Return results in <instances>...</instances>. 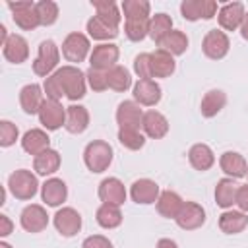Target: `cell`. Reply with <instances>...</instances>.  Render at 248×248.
Returning a JSON list of instances; mask_svg holds the SVG:
<instances>
[{
    "label": "cell",
    "instance_id": "6da1fadb",
    "mask_svg": "<svg viewBox=\"0 0 248 248\" xmlns=\"http://www.w3.org/2000/svg\"><path fill=\"white\" fill-rule=\"evenodd\" d=\"M64 87V93L70 101H79L85 97V89H87V78L85 74L74 66V64H68V66H62L54 72Z\"/></svg>",
    "mask_w": 248,
    "mask_h": 248
},
{
    "label": "cell",
    "instance_id": "7a4b0ae2",
    "mask_svg": "<svg viewBox=\"0 0 248 248\" xmlns=\"http://www.w3.org/2000/svg\"><path fill=\"white\" fill-rule=\"evenodd\" d=\"M112 147L105 140H93L83 149V163L91 172H105L112 163Z\"/></svg>",
    "mask_w": 248,
    "mask_h": 248
},
{
    "label": "cell",
    "instance_id": "3957f363",
    "mask_svg": "<svg viewBox=\"0 0 248 248\" xmlns=\"http://www.w3.org/2000/svg\"><path fill=\"white\" fill-rule=\"evenodd\" d=\"M8 190L12 192V196L16 200H31L37 190H39V182H37V176L27 170V169H17L14 170L10 176H8Z\"/></svg>",
    "mask_w": 248,
    "mask_h": 248
},
{
    "label": "cell",
    "instance_id": "277c9868",
    "mask_svg": "<svg viewBox=\"0 0 248 248\" xmlns=\"http://www.w3.org/2000/svg\"><path fill=\"white\" fill-rule=\"evenodd\" d=\"M58 62H60V50L54 41L46 39L39 45V54L33 60V72L41 78H48L52 76V70H56Z\"/></svg>",
    "mask_w": 248,
    "mask_h": 248
},
{
    "label": "cell",
    "instance_id": "5b68a950",
    "mask_svg": "<svg viewBox=\"0 0 248 248\" xmlns=\"http://www.w3.org/2000/svg\"><path fill=\"white\" fill-rule=\"evenodd\" d=\"M8 8L12 12V17L16 25L23 31H33L41 25L39 14H37V4L31 0H21V2H8Z\"/></svg>",
    "mask_w": 248,
    "mask_h": 248
},
{
    "label": "cell",
    "instance_id": "8992f818",
    "mask_svg": "<svg viewBox=\"0 0 248 248\" xmlns=\"http://www.w3.org/2000/svg\"><path fill=\"white\" fill-rule=\"evenodd\" d=\"M89 48H91V45H89L87 35H83L79 31H74V33L66 35V39L62 41V54L72 64L83 62L87 58V54H91Z\"/></svg>",
    "mask_w": 248,
    "mask_h": 248
},
{
    "label": "cell",
    "instance_id": "52a82bcc",
    "mask_svg": "<svg viewBox=\"0 0 248 248\" xmlns=\"http://www.w3.org/2000/svg\"><path fill=\"white\" fill-rule=\"evenodd\" d=\"M231 48V41H229V35L221 29H209L202 41V50L207 58L211 60H221L227 56Z\"/></svg>",
    "mask_w": 248,
    "mask_h": 248
},
{
    "label": "cell",
    "instance_id": "ba28073f",
    "mask_svg": "<svg viewBox=\"0 0 248 248\" xmlns=\"http://www.w3.org/2000/svg\"><path fill=\"white\" fill-rule=\"evenodd\" d=\"M118 56H120V50L114 43H101V45L93 46V50L89 54V66L93 70L108 72L110 68L116 66Z\"/></svg>",
    "mask_w": 248,
    "mask_h": 248
},
{
    "label": "cell",
    "instance_id": "9c48e42d",
    "mask_svg": "<svg viewBox=\"0 0 248 248\" xmlns=\"http://www.w3.org/2000/svg\"><path fill=\"white\" fill-rule=\"evenodd\" d=\"M217 2L215 0H184L180 4V14L188 21L198 19H211L217 16Z\"/></svg>",
    "mask_w": 248,
    "mask_h": 248
},
{
    "label": "cell",
    "instance_id": "30bf717a",
    "mask_svg": "<svg viewBox=\"0 0 248 248\" xmlns=\"http://www.w3.org/2000/svg\"><path fill=\"white\" fill-rule=\"evenodd\" d=\"M39 122L46 130H58L60 126L66 124V108L60 105V101L45 99L41 108H39Z\"/></svg>",
    "mask_w": 248,
    "mask_h": 248
},
{
    "label": "cell",
    "instance_id": "8fae6325",
    "mask_svg": "<svg viewBox=\"0 0 248 248\" xmlns=\"http://www.w3.org/2000/svg\"><path fill=\"white\" fill-rule=\"evenodd\" d=\"M143 110L136 101H122L116 108V124L120 130H140Z\"/></svg>",
    "mask_w": 248,
    "mask_h": 248
},
{
    "label": "cell",
    "instance_id": "7c38bea8",
    "mask_svg": "<svg viewBox=\"0 0 248 248\" xmlns=\"http://www.w3.org/2000/svg\"><path fill=\"white\" fill-rule=\"evenodd\" d=\"M161 196V190H159V184L151 178H140V180H134L132 186H130V198L132 202L140 203V205H149V203H157Z\"/></svg>",
    "mask_w": 248,
    "mask_h": 248
},
{
    "label": "cell",
    "instance_id": "4fadbf2b",
    "mask_svg": "<svg viewBox=\"0 0 248 248\" xmlns=\"http://www.w3.org/2000/svg\"><path fill=\"white\" fill-rule=\"evenodd\" d=\"M19 225L27 232H41V231H45L46 225H48L46 209L43 205H39V203H31V205L23 207V211L19 215Z\"/></svg>",
    "mask_w": 248,
    "mask_h": 248
},
{
    "label": "cell",
    "instance_id": "5bb4252c",
    "mask_svg": "<svg viewBox=\"0 0 248 248\" xmlns=\"http://www.w3.org/2000/svg\"><path fill=\"white\" fill-rule=\"evenodd\" d=\"M174 221L184 231H196L205 223V209L198 202H184V205Z\"/></svg>",
    "mask_w": 248,
    "mask_h": 248
},
{
    "label": "cell",
    "instance_id": "9a60e30c",
    "mask_svg": "<svg viewBox=\"0 0 248 248\" xmlns=\"http://www.w3.org/2000/svg\"><path fill=\"white\" fill-rule=\"evenodd\" d=\"M54 227L56 231L70 238V236H76L79 231H81V215L74 209V207H62L54 213Z\"/></svg>",
    "mask_w": 248,
    "mask_h": 248
},
{
    "label": "cell",
    "instance_id": "2e32d148",
    "mask_svg": "<svg viewBox=\"0 0 248 248\" xmlns=\"http://www.w3.org/2000/svg\"><path fill=\"white\" fill-rule=\"evenodd\" d=\"M244 4L242 2H227L219 8L217 12V21L221 25V29L225 31H236L240 29L242 25V19H244Z\"/></svg>",
    "mask_w": 248,
    "mask_h": 248
},
{
    "label": "cell",
    "instance_id": "e0dca14e",
    "mask_svg": "<svg viewBox=\"0 0 248 248\" xmlns=\"http://www.w3.org/2000/svg\"><path fill=\"white\" fill-rule=\"evenodd\" d=\"M99 200L103 203H110V205H122L126 202V188L122 184L120 178L116 176H108L105 180H101L99 184Z\"/></svg>",
    "mask_w": 248,
    "mask_h": 248
},
{
    "label": "cell",
    "instance_id": "ac0fdd59",
    "mask_svg": "<svg viewBox=\"0 0 248 248\" xmlns=\"http://www.w3.org/2000/svg\"><path fill=\"white\" fill-rule=\"evenodd\" d=\"M134 101L143 107H155L161 101V85L155 79H138L134 83Z\"/></svg>",
    "mask_w": 248,
    "mask_h": 248
},
{
    "label": "cell",
    "instance_id": "d6986e66",
    "mask_svg": "<svg viewBox=\"0 0 248 248\" xmlns=\"http://www.w3.org/2000/svg\"><path fill=\"white\" fill-rule=\"evenodd\" d=\"M141 130L147 138L151 140H161L169 134V120L165 114H161L159 110H147L143 112V120H141Z\"/></svg>",
    "mask_w": 248,
    "mask_h": 248
},
{
    "label": "cell",
    "instance_id": "ffe728a7",
    "mask_svg": "<svg viewBox=\"0 0 248 248\" xmlns=\"http://www.w3.org/2000/svg\"><path fill=\"white\" fill-rule=\"evenodd\" d=\"M41 198L46 205L50 207H58L66 202L68 198V186L62 178H46L45 184L41 186Z\"/></svg>",
    "mask_w": 248,
    "mask_h": 248
},
{
    "label": "cell",
    "instance_id": "44dd1931",
    "mask_svg": "<svg viewBox=\"0 0 248 248\" xmlns=\"http://www.w3.org/2000/svg\"><path fill=\"white\" fill-rule=\"evenodd\" d=\"M2 54L12 64H23L29 58V45L21 35L12 33L6 41V45L2 46Z\"/></svg>",
    "mask_w": 248,
    "mask_h": 248
},
{
    "label": "cell",
    "instance_id": "7402d4cb",
    "mask_svg": "<svg viewBox=\"0 0 248 248\" xmlns=\"http://www.w3.org/2000/svg\"><path fill=\"white\" fill-rule=\"evenodd\" d=\"M43 95H45V91H43V87L39 83L23 85L21 91H19V105H21L23 112L25 114H39V108H41V105L45 101Z\"/></svg>",
    "mask_w": 248,
    "mask_h": 248
},
{
    "label": "cell",
    "instance_id": "603a6c76",
    "mask_svg": "<svg viewBox=\"0 0 248 248\" xmlns=\"http://www.w3.org/2000/svg\"><path fill=\"white\" fill-rule=\"evenodd\" d=\"M219 167L221 170L229 176V178H242L246 176L248 172V163L246 159L236 153V151H225L221 157H219Z\"/></svg>",
    "mask_w": 248,
    "mask_h": 248
},
{
    "label": "cell",
    "instance_id": "cb8c5ba5",
    "mask_svg": "<svg viewBox=\"0 0 248 248\" xmlns=\"http://www.w3.org/2000/svg\"><path fill=\"white\" fill-rule=\"evenodd\" d=\"M21 147H23V151L29 153V155H39V153H43V151H46V149L50 147V138H48V134H46L45 130H41V128H31V130H27V132L23 134V138H21Z\"/></svg>",
    "mask_w": 248,
    "mask_h": 248
},
{
    "label": "cell",
    "instance_id": "d4e9b609",
    "mask_svg": "<svg viewBox=\"0 0 248 248\" xmlns=\"http://www.w3.org/2000/svg\"><path fill=\"white\" fill-rule=\"evenodd\" d=\"M176 70L174 56L163 48L151 52V78H169Z\"/></svg>",
    "mask_w": 248,
    "mask_h": 248
},
{
    "label": "cell",
    "instance_id": "484cf974",
    "mask_svg": "<svg viewBox=\"0 0 248 248\" xmlns=\"http://www.w3.org/2000/svg\"><path fill=\"white\" fill-rule=\"evenodd\" d=\"M188 161L196 170L203 172L215 165V153L207 143H194L188 151Z\"/></svg>",
    "mask_w": 248,
    "mask_h": 248
},
{
    "label": "cell",
    "instance_id": "4316f807",
    "mask_svg": "<svg viewBox=\"0 0 248 248\" xmlns=\"http://www.w3.org/2000/svg\"><path fill=\"white\" fill-rule=\"evenodd\" d=\"M248 227V215L244 211L227 209L219 215V229L225 234H238Z\"/></svg>",
    "mask_w": 248,
    "mask_h": 248
},
{
    "label": "cell",
    "instance_id": "83f0119b",
    "mask_svg": "<svg viewBox=\"0 0 248 248\" xmlns=\"http://www.w3.org/2000/svg\"><path fill=\"white\" fill-rule=\"evenodd\" d=\"M89 126V112L81 105H70L66 108V132L70 134H83Z\"/></svg>",
    "mask_w": 248,
    "mask_h": 248
},
{
    "label": "cell",
    "instance_id": "f1b7e54d",
    "mask_svg": "<svg viewBox=\"0 0 248 248\" xmlns=\"http://www.w3.org/2000/svg\"><path fill=\"white\" fill-rule=\"evenodd\" d=\"M182 205H184V200L172 190H163L157 200V211L165 219H176Z\"/></svg>",
    "mask_w": 248,
    "mask_h": 248
},
{
    "label": "cell",
    "instance_id": "f546056e",
    "mask_svg": "<svg viewBox=\"0 0 248 248\" xmlns=\"http://www.w3.org/2000/svg\"><path fill=\"white\" fill-rule=\"evenodd\" d=\"M225 105H227L225 91H221V89H209L203 95V99H202L200 112H202L203 118H213V116H217L225 108Z\"/></svg>",
    "mask_w": 248,
    "mask_h": 248
},
{
    "label": "cell",
    "instance_id": "4dcf8cb0",
    "mask_svg": "<svg viewBox=\"0 0 248 248\" xmlns=\"http://www.w3.org/2000/svg\"><path fill=\"white\" fill-rule=\"evenodd\" d=\"M236 192H238V184L234 182V178H221L217 180L215 186V202L219 207L223 209H231L236 203Z\"/></svg>",
    "mask_w": 248,
    "mask_h": 248
},
{
    "label": "cell",
    "instance_id": "1f68e13d",
    "mask_svg": "<svg viewBox=\"0 0 248 248\" xmlns=\"http://www.w3.org/2000/svg\"><path fill=\"white\" fill-rule=\"evenodd\" d=\"M58 169H60V153L56 149L48 147L46 151L35 155V159H33V170L41 176L54 174Z\"/></svg>",
    "mask_w": 248,
    "mask_h": 248
},
{
    "label": "cell",
    "instance_id": "d6a6232c",
    "mask_svg": "<svg viewBox=\"0 0 248 248\" xmlns=\"http://www.w3.org/2000/svg\"><path fill=\"white\" fill-rule=\"evenodd\" d=\"M91 4H93V8L97 10V17H101L105 23H108V25H112V27H120V19H122V16H120V10H118V6L112 2V0H91Z\"/></svg>",
    "mask_w": 248,
    "mask_h": 248
},
{
    "label": "cell",
    "instance_id": "836d02e7",
    "mask_svg": "<svg viewBox=\"0 0 248 248\" xmlns=\"http://www.w3.org/2000/svg\"><path fill=\"white\" fill-rule=\"evenodd\" d=\"M172 31V19L167 14H155L149 17V37L155 45H161L163 39Z\"/></svg>",
    "mask_w": 248,
    "mask_h": 248
},
{
    "label": "cell",
    "instance_id": "e575fe53",
    "mask_svg": "<svg viewBox=\"0 0 248 248\" xmlns=\"http://www.w3.org/2000/svg\"><path fill=\"white\" fill-rule=\"evenodd\" d=\"M97 223L103 229H116L122 223V211L120 205H110V203H101L97 213H95Z\"/></svg>",
    "mask_w": 248,
    "mask_h": 248
},
{
    "label": "cell",
    "instance_id": "d590c367",
    "mask_svg": "<svg viewBox=\"0 0 248 248\" xmlns=\"http://www.w3.org/2000/svg\"><path fill=\"white\" fill-rule=\"evenodd\" d=\"M87 33L91 39L95 41H110V39H116L118 37V29L105 23L101 17L93 16L87 19Z\"/></svg>",
    "mask_w": 248,
    "mask_h": 248
},
{
    "label": "cell",
    "instance_id": "8d00e7d4",
    "mask_svg": "<svg viewBox=\"0 0 248 248\" xmlns=\"http://www.w3.org/2000/svg\"><path fill=\"white\" fill-rule=\"evenodd\" d=\"M159 46H161L163 50L170 52L172 56H180V54H184L186 48H188V37H186V33H182V31H178V29H172V31L163 39V43H161Z\"/></svg>",
    "mask_w": 248,
    "mask_h": 248
},
{
    "label": "cell",
    "instance_id": "74e56055",
    "mask_svg": "<svg viewBox=\"0 0 248 248\" xmlns=\"http://www.w3.org/2000/svg\"><path fill=\"white\" fill-rule=\"evenodd\" d=\"M107 83H108V87H110L112 91L122 93V91H126V89L132 87L130 72H128L124 66H118V64H116L114 68H110V70L107 72Z\"/></svg>",
    "mask_w": 248,
    "mask_h": 248
},
{
    "label": "cell",
    "instance_id": "f35d334b",
    "mask_svg": "<svg viewBox=\"0 0 248 248\" xmlns=\"http://www.w3.org/2000/svg\"><path fill=\"white\" fill-rule=\"evenodd\" d=\"M122 14L126 19H147L149 17V10L151 4L147 0H124L122 2Z\"/></svg>",
    "mask_w": 248,
    "mask_h": 248
},
{
    "label": "cell",
    "instance_id": "ab89813d",
    "mask_svg": "<svg viewBox=\"0 0 248 248\" xmlns=\"http://www.w3.org/2000/svg\"><path fill=\"white\" fill-rule=\"evenodd\" d=\"M124 33L130 41L140 43L149 35V17L147 19H126L124 21Z\"/></svg>",
    "mask_w": 248,
    "mask_h": 248
},
{
    "label": "cell",
    "instance_id": "60d3db41",
    "mask_svg": "<svg viewBox=\"0 0 248 248\" xmlns=\"http://www.w3.org/2000/svg\"><path fill=\"white\" fill-rule=\"evenodd\" d=\"M118 141L130 151H138L145 145V136L140 130H118Z\"/></svg>",
    "mask_w": 248,
    "mask_h": 248
},
{
    "label": "cell",
    "instance_id": "b9f144b4",
    "mask_svg": "<svg viewBox=\"0 0 248 248\" xmlns=\"http://www.w3.org/2000/svg\"><path fill=\"white\" fill-rule=\"evenodd\" d=\"M37 14L41 19V25H45V27L54 25L58 19V4L52 0H41V2H37Z\"/></svg>",
    "mask_w": 248,
    "mask_h": 248
},
{
    "label": "cell",
    "instance_id": "7bdbcfd3",
    "mask_svg": "<svg viewBox=\"0 0 248 248\" xmlns=\"http://www.w3.org/2000/svg\"><path fill=\"white\" fill-rule=\"evenodd\" d=\"M43 91H45L46 99H52V101H60L62 97H66L64 87H62V83H60V79H58V76H56V74H52V76L45 78Z\"/></svg>",
    "mask_w": 248,
    "mask_h": 248
},
{
    "label": "cell",
    "instance_id": "ee69618b",
    "mask_svg": "<svg viewBox=\"0 0 248 248\" xmlns=\"http://www.w3.org/2000/svg\"><path fill=\"white\" fill-rule=\"evenodd\" d=\"M19 138V130L14 122L10 120H0V145L2 147H10L16 143V140Z\"/></svg>",
    "mask_w": 248,
    "mask_h": 248
},
{
    "label": "cell",
    "instance_id": "f6af8a7d",
    "mask_svg": "<svg viewBox=\"0 0 248 248\" xmlns=\"http://www.w3.org/2000/svg\"><path fill=\"white\" fill-rule=\"evenodd\" d=\"M134 72L140 79H151V52H140L134 58Z\"/></svg>",
    "mask_w": 248,
    "mask_h": 248
},
{
    "label": "cell",
    "instance_id": "bcb514c9",
    "mask_svg": "<svg viewBox=\"0 0 248 248\" xmlns=\"http://www.w3.org/2000/svg\"><path fill=\"white\" fill-rule=\"evenodd\" d=\"M85 78H87V83H89V87H91L93 91L101 93V91L108 89V83H107V72H101V70H93V68H89V70H87V74H85Z\"/></svg>",
    "mask_w": 248,
    "mask_h": 248
},
{
    "label": "cell",
    "instance_id": "7dc6e473",
    "mask_svg": "<svg viewBox=\"0 0 248 248\" xmlns=\"http://www.w3.org/2000/svg\"><path fill=\"white\" fill-rule=\"evenodd\" d=\"M81 248H112V242L103 234H91L81 242Z\"/></svg>",
    "mask_w": 248,
    "mask_h": 248
},
{
    "label": "cell",
    "instance_id": "c3c4849f",
    "mask_svg": "<svg viewBox=\"0 0 248 248\" xmlns=\"http://www.w3.org/2000/svg\"><path fill=\"white\" fill-rule=\"evenodd\" d=\"M236 205H238L240 211L248 213V184L238 186V192H236Z\"/></svg>",
    "mask_w": 248,
    "mask_h": 248
},
{
    "label": "cell",
    "instance_id": "681fc988",
    "mask_svg": "<svg viewBox=\"0 0 248 248\" xmlns=\"http://www.w3.org/2000/svg\"><path fill=\"white\" fill-rule=\"evenodd\" d=\"M12 231H14V223L10 221V217H8V215H0V236L4 238V236H8Z\"/></svg>",
    "mask_w": 248,
    "mask_h": 248
},
{
    "label": "cell",
    "instance_id": "f907efd6",
    "mask_svg": "<svg viewBox=\"0 0 248 248\" xmlns=\"http://www.w3.org/2000/svg\"><path fill=\"white\" fill-rule=\"evenodd\" d=\"M157 248H178V244L172 238H159L157 240Z\"/></svg>",
    "mask_w": 248,
    "mask_h": 248
},
{
    "label": "cell",
    "instance_id": "816d5d0a",
    "mask_svg": "<svg viewBox=\"0 0 248 248\" xmlns=\"http://www.w3.org/2000/svg\"><path fill=\"white\" fill-rule=\"evenodd\" d=\"M240 35H242V39L248 41V12L244 14V19H242V25H240Z\"/></svg>",
    "mask_w": 248,
    "mask_h": 248
},
{
    "label": "cell",
    "instance_id": "f5cc1de1",
    "mask_svg": "<svg viewBox=\"0 0 248 248\" xmlns=\"http://www.w3.org/2000/svg\"><path fill=\"white\" fill-rule=\"evenodd\" d=\"M8 29H6V25H0V45L4 46L6 45V41H8Z\"/></svg>",
    "mask_w": 248,
    "mask_h": 248
},
{
    "label": "cell",
    "instance_id": "db71d44e",
    "mask_svg": "<svg viewBox=\"0 0 248 248\" xmlns=\"http://www.w3.org/2000/svg\"><path fill=\"white\" fill-rule=\"evenodd\" d=\"M0 248H12V246H10L8 242H4V240H2V242H0Z\"/></svg>",
    "mask_w": 248,
    "mask_h": 248
},
{
    "label": "cell",
    "instance_id": "11a10c76",
    "mask_svg": "<svg viewBox=\"0 0 248 248\" xmlns=\"http://www.w3.org/2000/svg\"><path fill=\"white\" fill-rule=\"evenodd\" d=\"M246 176H248V172H246Z\"/></svg>",
    "mask_w": 248,
    "mask_h": 248
}]
</instances>
